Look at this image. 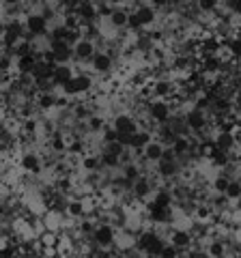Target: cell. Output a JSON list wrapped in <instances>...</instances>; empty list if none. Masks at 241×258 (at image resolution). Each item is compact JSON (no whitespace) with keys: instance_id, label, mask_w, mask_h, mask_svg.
Instances as JSON below:
<instances>
[{"instance_id":"4fadbf2b","label":"cell","mask_w":241,"mask_h":258,"mask_svg":"<svg viewBox=\"0 0 241 258\" xmlns=\"http://www.w3.org/2000/svg\"><path fill=\"white\" fill-rule=\"evenodd\" d=\"M179 254H181L179 249L172 247L170 243H166V245H164V249H162V254H159V258H176Z\"/></svg>"},{"instance_id":"3957f363","label":"cell","mask_w":241,"mask_h":258,"mask_svg":"<svg viewBox=\"0 0 241 258\" xmlns=\"http://www.w3.org/2000/svg\"><path fill=\"white\" fill-rule=\"evenodd\" d=\"M112 127H114V132L118 134V138H127V136H132V134H136L140 129L136 116L125 114V112H120V114L114 116V120H112Z\"/></svg>"},{"instance_id":"30bf717a","label":"cell","mask_w":241,"mask_h":258,"mask_svg":"<svg viewBox=\"0 0 241 258\" xmlns=\"http://www.w3.org/2000/svg\"><path fill=\"white\" fill-rule=\"evenodd\" d=\"M164 151H166L164 144L153 138L147 147L142 149V161H147V164H157V161H162Z\"/></svg>"},{"instance_id":"7a4b0ae2","label":"cell","mask_w":241,"mask_h":258,"mask_svg":"<svg viewBox=\"0 0 241 258\" xmlns=\"http://www.w3.org/2000/svg\"><path fill=\"white\" fill-rule=\"evenodd\" d=\"M114 239H116V230H114V226H112V224H99V226H95L93 241H95V245H97L99 249L114 247Z\"/></svg>"},{"instance_id":"8fae6325","label":"cell","mask_w":241,"mask_h":258,"mask_svg":"<svg viewBox=\"0 0 241 258\" xmlns=\"http://www.w3.org/2000/svg\"><path fill=\"white\" fill-rule=\"evenodd\" d=\"M65 215L71 217V220H76V217H84L86 211H84L82 198H69L67 205H65Z\"/></svg>"},{"instance_id":"6da1fadb","label":"cell","mask_w":241,"mask_h":258,"mask_svg":"<svg viewBox=\"0 0 241 258\" xmlns=\"http://www.w3.org/2000/svg\"><path fill=\"white\" fill-rule=\"evenodd\" d=\"M147 116H149L151 123H153L155 129L162 127V125H168V120L172 118L170 101H166V99H151L149 108H147Z\"/></svg>"},{"instance_id":"9c48e42d","label":"cell","mask_w":241,"mask_h":258,"mask_svg":"<svg viewBox=\"0 0 241 258\" xmlns=\"http://www.w3.org/2000/svg\"><path fill=\"white\" fill-rule=\"evenodd\" d=\"M134 15L138 18L140 26L147 28V26H153V24H155V20H157V9H155V5H136Z\"/></svg>"},{"instance_id":"ba28073f","label":"cell","mask_w":241,"mask_h":258,"mask_svg":"<svg viewBox=\"0 0 241 258\" xmlns=\"http://www.w3.org/2000/svg\"><path fill=\"white\" fill-rule=\"evenodd\" d=\"M91 67L97 76H108V74H112V69H114V58H112L108 52H97L91 58Z\"/></svg>"},{"instance_id":"7c38bea8","label":"cell","mask_w":241,"mask_h":258,"mask_svg":"<svg viewBox=\"0 0 241 258\" xmlns=\"http://www.w3.org/2000/svg\"><path fill=\"white\" fill-rule=\"evenodd\" d=\"M224 196H226V200H237L241 196V181L239 179H230L226 191H224Z\"/></svg>"},{"instance_id":"277c9868","label":"cell","mask_w":241,"mask_h":258,"mask_svg":"<svg viewBox=\"0 0 241 258\" xmlns=\"http://www.w3.org/2000/svg\"><path fill=\"white\" fill-rule=\"evenodd\" d=\"M183 120H186L188 132H194V134L205 132V129L209 127V116H207V112L196 110V108H192L190 112H186V114H183Z\"/></svg>"},{"instance_id":"5b68a950","label":"cell","mask_w":241,"mask_h":258,"mask_svg":"<svg viewBox=\"0 0 241 258\" xmlns=\"http://www.w3.org/2000/svg\"><path fill=\"white\" fill-rule=\"evenodd\" d=\"M71 50H74V58L80 60V62H88L93 58L95 54H97V43L91 41V39H80L71 45Z\"/></svg>"},{"instance_id":"52a82bcc","label":"cell","mask_w":241,"mask_h":258,"mask_svg":"<svg viewBox=\"0 0 241 258\" xmlns=\"http://www.w3.org/2000/svg\"><path fill=\"white\" fill-rule=\"evenodd\" d=\"M168 243H170L172 247H176L179 252H183V249L192 247V243H194V237H192L190 228H172L170 237H168Z\"/></svg>"},{"instance_id":"8992f818","label":"cell","mask_w":241,"mask_h":258,"mask_svg":"<svg viewBox=\"0 0 241 258\" xmlns=\"http://www.w3.org/2000/svg\"><path fill=\"white\" fill-rule=\"evenodd\" d=\"M20 170L22 172H30V174H39L43 170V155H39L35 151H28L20 157Z\"/></svg>"},{"instance_id":"5bb4252c","label":"cell","mask_w":241,"mask_h":258,"mask_svg":"<svg viewBox=\"0 0 241 258\" xmlns=\"http://www.w3.org/2000/svg\"><path fill=\"white\" fill-rule=\"evenodd\" d=\"M235 203H237V211H241V196L235 200Z\"/></svg>"}]
</instances>
